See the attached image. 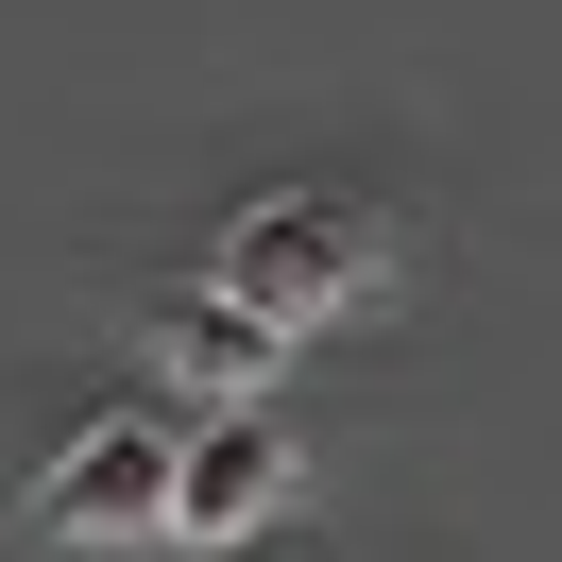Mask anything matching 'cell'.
I'll use <instances>...</instances> for the list:
<instances>
[{"label":"cell","mask_w":562,"mask_h":562,"mask_svg":"<svg viewBox=\"0 0 562 562\" xmlns=\"http://www.w3.org/2000/svg\"><path fill=\"white\" fill-rule=\"evenodd\" d=\"M222 290H239L256 324H341V307H375L392 290V239H375V205L358 188H256L239 222H222Z\"/></svg>","instance_id":"cell-1"},{"label":"cell","mask_w":562,"mask_h":562,"mask_svg":"<svg viewBox=\"0 0 562 562\" xmlns=\"http://www.w3.org/2000/svg\"><path fill=\"white\" fill-rule=\"evenodd\" d=\"M35 528L52 546H171V426H69L35 477Z\"/></svg>","instance_id":"cell-2"},{"label":"cell","mask_w":562,"mask_h":562,"mask_svg":"<svg viewBox=\"0 0 562 562\" xmlns=\"http://www.w3.org/2000/svg\"><path fill=\"white\" fill-rule=\"evenodd\" d=\"M290 426L273 409H188L171 426V546H256V528L290 512Z\"/></svg>","instance_id":"cell-3"},{"label":"cell","mask_w":562,"mask_h":562,"mask_svg":"<svg viewBox=\"0 0 562 562\" xmlns=\"http://www.w3.org/2000/svg\"><path fill=\"white\" fill-rule=\"evenodd\" d=\"M137 341H154V375H171L188 409H273V375H290V324H256L222 273H205V290H154Z\"/></svg>","instance_id":"cell-4"}]
</instances>
